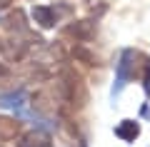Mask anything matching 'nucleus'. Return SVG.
Listing matches in <instances>:
<instances>
[{
  "instance_id": "423d86ee",
  "label": "nucleus",
  "mask_w": 150,
  "mask_h": 147,
  "mask_svg": "<svg viewBox=\"0 0 150 147\" xmlns=\"http://www.w3.org/2000/svg\"><path fill=\"white\" fill-rule=\"evenodd\" d=\"M115 135H118L123 142H133L135 137L140 135V125L135 120H123L118 127H115Z\"/></svg>"
},
{
  "instance_id": "0eeeda50",
  "label": "nucleus",
  "mask_w": 150,
  "mask_h": 147,
  "mask_svg": "<svg viewBox=\"0 0 150 147\" xmlns=\"http://www.w3.org/2000/svg\"><path fill=\"white\" fill-rule=\"evenodd\" d=\"M18 135H20V122L10 117H0V142L15 140Z\"/></svg>"
},
{
  "instance_id": "f03ea898",
  "label": "nucleus",
  "mask_w": 150,
  "mask_h": 147,
  "mask_svg": "<svg viewBox=\"0 0 150 147\" xmlns=\"http://www.w3.org/2000/svg\"><path fill=\"white\" fill-rule=\"evenodd\" d=\"M15 145L18 147H50V137L45 132H40V130H30V132L18 135Z\"/></svg>"
},
{
  "instance_id": "9d476101",
  "label": "nucleus",
  "mask_w": 150,
  "mask_h": 147,
  "mask_svg": "<svg viewBox=\"0 0 150 147\" xmlns=\"http://www.w3.org/2000/svg\"><path fill=\"white\" fill-rule=\"evenodd\" d=\"M10 68H8V65L5 63H0V85H3V82H8V80H10Z\"/></svg>"
},
{
  "instance_id": "f8f14e48",
  "label": "nucleus",
  "mask_w": 150,
  "mask_h": 147,
  "mask_svg": "<svg viewBox=\"0 0 150 147\" xmlns=\"http://www.w3.org/2000/svg\"><path fill=\"white\" fill-rule=\"evenodd\" d=\"M80 147H85V145H80Z\"/></svg>"
},
{
  "instance_id": "7ed1b4c3",
  "label": "nucleus",
  "mask_w": 150,
  "mask_h": 147,
  "mask_svg": "<svg viewBox=\"0 0 150 147\" xmlns=\"http://www.w3.org/2000/svg\"><path fill=\"white\" fill-rule=\"evenodd\" d=\"M65 35L75 37V40L80 42H88L93 35H95V23L93 20H80V23H73V25L65 27Z\"/></svg>"
},
{
  "instance_id": "f257e3e1",
  "label": "nucleus",
  "mask_w": 150,
  "mask_h": 147,
  "mask_svg": "<svg viewBox=\"0 0 150 147\" xmlns=\"http://www.w3.org/2000/svg\"><path fill=\"white\" fill-rule=\"evenodd\" d=\"M143 70H145L143 55H140L138 50L125 47L123 53H120L118 65H115V85H112V97L123 92V87L135 77V75H143Z\"/></svg>"
},
{
  "instance_id": "1a4fd4ad",
  "label": "nucleus",
  "mask_w": 150,
  "mask_h": 147,
  "mask_svg": "<svg viewBox=\"0 0 150 147\" xmlns=\"http://www.w3.org/2000/svg\"><path fill=\"white\" fill-rule=\"evenodd\" d=\"M75 58H78V60H83L85 65H98V58H95L93 53H88L85 47H75Z\"/></svg>"
},
{
  "instance_id": "39448f33",
  "label": "nucleus",
  "mask_w": 150,
  "mask_h": 147,
  "mask_svg": "<svg viewBox=\"0 0 150 147\" xmlns=\"http://www.w3.org/2000/svg\"><path fill=\"white\" fill-rule=\"evenodd\" d=\"M3 25H5V30H10V32H28L30 30L28 23H25V13L23 10H13L10 15H5L3 18Z\"/></svg>"
},
{
  "instance_id": "6e6552de",
  "label": "nucleus",
  "mask_w": 150,
  "mask_h": 147,
  "mask_svg": "<svg viewBox=\"0 0 150 147\" xmlns=\"http://www.w3.org/2000/svg\"><path fill=\"white\" fill-rule=\"evenodd\" d=\"M25 105V92L18 90V92H10V95H3L0 97V107H13V110H20Z\"/></svg>"
},
{
  "instance_id": "20e7f679",
  "label": "nucleus",
  "mask_w": 150,
  "mask_h": 147,
  "mask_svg": "<svg viewBox=\"0 0 150 147\" xmlns=\"http://www.w3.org/2000/svg\"><path fill=\"white\" fill-rule=\"evenodd\" d=\"M33 20H35L40 27H55V23H58L55 8H48V5H35V8H33Z\"/></svg>"
},
{
  "instance_id": "9b49d317",
  "label": "nucleus",
  "mask_w": 150,
  "mask_h": 147,
  "mask_svg": "<svg viewBox=\"0 0 150 147\" xmlns=\"http://www.w3.org/2000/svg\"><path fill=\"white\" fill-rule=\"evenodd\" d=\"M8 3H10V0H0V8H5V5H8Z\"/></svg>"
}]
</instances>
